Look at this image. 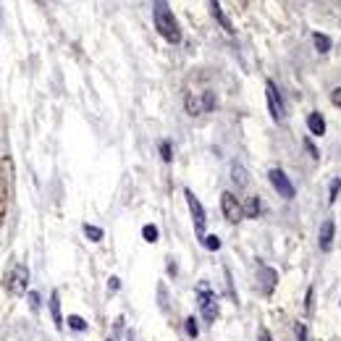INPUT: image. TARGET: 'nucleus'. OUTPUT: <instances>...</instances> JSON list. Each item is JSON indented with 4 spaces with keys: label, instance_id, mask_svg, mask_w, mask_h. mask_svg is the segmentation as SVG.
<instances>
[{
    "label": "nucleus",
    "instance_id": "nucleus-1",
    "mask_svg": "<svg viewBox=\"0 0 341 341\" xmlns=\"http://www.w3.org/2000/svg\"><path fill=\"white\" fill-rule=\"evenodd\" d=\"M152 21H155L158 32L168 42H179L181 40V29H179L174 11H170V6L165 3V0H152Z\"/></svg>",
    "mask_w": 341,
    "mask_h": 341
},
{
    "label": "nucleus",
    "instance_id": "nucleus-2",
    "mask_svg": "<svg viewBox=\"0 0 341 341\" xmlns=\"http://www.w3.org/2000/svg\"><path fill=\"white\" fill-rule=\"evenodd\" d=\"M26 284H29V270L24 265H16L11 270L8 276V281H6V289L13 294V297H24V291H26Z\"/></svg>",
    "mask_w": 341,
    "mask_h": 341
},
{
    "label": "nucleus",
    "instance_id": "nucleus-3",
    "mask_svg": "<svg viewBox=\"0 0 341 341\" xmlns=\"http://www.w3.org/2000/svg\"><path fill=\"white\" fill-rule=\"evenodd\" d=\"M221 210H223V218H226L228 223H239V221L244 218V210H242V205H239V199L231 194V192H223V194H221Z\"/></svg>",
    "mask_w": 341,
    "mask_h": 341
},
{
    "label": "nucleus",
    "instance_id": "nucleus-4",
    "mask_svg": "<svg viewBox=\"0 0 341 341\" xmlns=\"http://www.w3.org/2000/svg\"><path fill=\"white\" fill-rule=\"evenodd\" d=\"M184 197H187V205L192 210V218H194V231L199 239H205V210L199 205V199L192 194V189H184Z\"/></svg>",
    "mask_w": 341,
    "mask_h": 341
},
{
    "label": "nucleus",
    "instance_id": "nucleus-5",
    "mask_svg": "<svg viewBox=\"0 0 341 341\" xmlns=\"http://www.w3.org/2000/svg\"><path fill=\"white\" fill-rule=\"evenodd\" d=\"M265 97H268V108H270V116L276 121H284L286 111H284V100H281V92L273 82H265Z\"/></svg>",
    "mask_w": 341,
    "mask_h": 341
},
{
    "label": "nucleus",
    "instance_id": "nucleus-6",
    "mask_svg": "<svg viewBox=\"0 0 341 341\" xmlns=\"http://www.w3.org/2000/svg\"><path fill=\"white\" fill-rule=\"evenodd\" d=\"M268 179H270V184L276 187V192L281 194L284 199H291L294 197V184L289 181V176L284 174L281 168H270V174H268Z\"/></svg>",
    "mask_w": 341,
    "mask_h": 341
},
{
    "label": "nucleus",
    "instance_id": "nucleus-7",
    "mask_svg": "<svg viewBox=\"0 0 341 341\" xmlns=\"http://www.w3.org/2000/svg\"><path fill=\"white\" fill-rule=\"evenodd\" d=\"M199 310H202L208 323H213L218 318V302H215L213 291H208V286H199Z\"/></svg>",
    "mask_w": 341,
    "mask_h": 341
},
{
    "label": "nucleus",
    "instance_id": "nucleus-8",
    "mask_svg": "<svg viewBox=\"0 0 341 341\" xmlns=\"http://www.w3.org/2000/svg\"><path fill=\"white\" fill-rule=\"evenodd\" d=\"M331 242H333V221L328 218V221L320 226V250L328 252L331 250Z\"/></svg>",
    "mask_w": 341,
    "mask_h": 341
},
{
    "label": "nucleus",
    "instance_id": "nucleus-9",
    "mask_svg": "<svg viewBox=\"0 0 341 341\" xmlns=\"http://www.w3.org/2000/svg\"><path fill=\"white\" fill-rule=\"evenodd\" d=\"M276 286V270L273 268H260V289L262 294H270Z\"/></svg>",
    "mask_w": 341,
    "mask_h": 341
},
{
    "label": "nucleus",
    "instance_id": "nucleus-10",
    "mask_svg": "<svg viewBox=\"0 0 341 341\" xmlns=\"http://www.w3.org/2000/svg\"><path fill=\"white\" fill-rule=\"evenodd\" d=\"M307 129H310V134L323 137V134H325V118H323L320 113H310V116H307Z\"/></svg>",
    "mask_w": 341,
    "mask_h": 341
},
{
    "label": "nucleus",
    "instance_id": "nucleus-11",
    "mask_svg": "<svg viewBox=\"0 0 341 341\" xmlns=\"http://www.w3.org/2000/svg\"><path fill=\"white\" fill-rule=\"evenodd\" d=\"M50 315L55 320V328H63V315H60V297H58V291L50 294Z\"/></svg>",
    "mask_w": 341,
    "mask_h": 341
},
{
    "label": "nucleus",
    "instance_id": "nucleus-12",
    "mask_svg": "<svg viewBox=\"0 0 341 341\" xmlns=\"http://www.w3.org/2000/svg\"><path fill=\"white\" fill-rule=\"evenodd\" d=\"M231 179H234V184H236V187H247V181H250V176H247L244 165H239V163H234V165H231Z\"/></svg>",
    "mask_w": 341,
    "mask_h": 341
},
{
    "label": "nucleus",
    "instance_id": "nucleus-13",
    "mask_svg": "<svg viewBox=\"0 0 341 341\" xmlns=\"http://www.w3.org/2000/svg\"><path fill=\"white\" fill-rule=\"evenodd\" d=\"M313 42H315V48H318V53H328L331 50V37L328 35H323V32H315L313 35Z\"/></svg>",
    "mask_w": 341,
    "mask_h": 341
},
{
    "label": "nucleus",
    "instance_id": "nucleus-14",
    "mask_svg": "<svg viewBox=\"0 0 341 341\" xmlns=\"http://www.w3.org/2000/svg\"><path fill=\"white\" fill-rule=\"evenodd\" d=\"M210 8H213V13H215V19H218V24L226 29V32H231V24H228V19L223 16V11H221V3H218V0H210Z\"/></svg>",
    "mask_w": 341,
    "mask_h": 341
},
{
    "label": "nucleus",
    "instance_id": "nucleus-15",
    "mask_svg": "<svg viewBox=\"0 0 341 341\" xmlns=\"http://www.w3.org/2000/svg\"><path fill=\"white\" fill-rule=\"evenodd\" d=\"M202 111H205V103L189 95V97H187V113H189V116H199Z\"/></svg>",
    "mask_w": 341,
    "mask_h": 341
},
{
    "label": "nucleus",
    "instance_id": "nucleus-16",
    "mask_svg": "<svg viewBox=\"0 0 341 341\" xmlns=\"http://www.w3.org/2000/svg\"><path fill=\"white\" fill-rule=\"evenodd\" d=\"M244 210V215H247V218H255V215H260V199H247V205L242 208Z\"/></svg>",
    "mask_w": 341,
    "mask_h": 341
},
{
    "label": "nucleus",
    "instance_id": "nucleus-17",
    "mask_svg": "<svg viewBox=\"0 0 341 341\" xmlns=\"http://www.w3.org/2000/svg\"><path fill=\"white\" fill-rule=\"evenodd\" d=\"M84 234H87V239H92V242H100V239H103V231H100L97 226H84Z\"/></svg>",
    "mask_w": 341,
    "mask_h": 341
},
{
    "label": "nucleus",
    "instance_id": "nucleus-18",
    "mask_svg": "<svg viewBox=\"0 0 341 341\" xmlns=\"http://www.w3.org/2000/svg\"><path fill=\"white\" fill-rule=\"evenodd\" d=\"M69 325H71L74 331H87V320H82L79 315H71L69 318Z\"/></svg>",
    "mask_w": 341,
    "mask_h": 341
},
{
    "label": "nucleus",
    "instance_id": "nucleus-19",
    "mask_svg": "<svg viewBox=\"0 0 341 341\" xmlns=\"http://www.w3.org/2000/svg\"><path fill=\"white\" fill-rule=\"evenodd\" d=\"M338 192H341V179H333V181H331V194H328V202H331V205L336 202Z\"/></svg>",
    "mask_w": 341,
    "mask_h": 341
},
{
    "label": "nucleus",
    "instance_id": "nucleus-20",
    "mask_svg": "<svg viewBox=\"0 0 341 341\" xmlns=\"http://www.w3.org/2000/svg\"><path fill=\"white\" fill-rule=\"evenodd\" d=\"M142 236H145V242H158V228H155V226H145Z\"/></svg>",
    "mask_w": 341,
    "mask_h": 341
},
{
    "label": "nucleus",
    "instance_id": "nucleus-21",
    "mask_svg": "<svg viewBox=\"0 0 341 341\" xmlns=\"http://www.w3.org/2000/svg\"><path fill=\"white\" fill-rule=\"evenodd\" d=\"M187 333H189L192 338H197V333H199V328H197V318H187Z\"/></svg>",
    "mask_w": 341,
    "mask_h": 341
},
{
    "label": "nucleus",
    "instance_id": "nucleus-22",
    "mask_svg": "<svg viewBox=\"0 0 341 341\" xmlns=\"http://www.w3.org/2000/svg\"><path fill=\"white\" fill-rule=\"evenodd\" d=\"M160 158H163L165 163H168L170 158H174V150H170V145H168V142H163V145H160Z\"/></svg>",
    "mask_w": 341,
    "mask_h": 341
},
{
    "label": "nucleus",
    "instance_id": "nucleus-23",
    "mask_svg": "<svg viewBox=\"0 0 341 341\" xmlns=\"http://www.w3.org/2000/svg\"><path fill=\"white\" fill-rule=\"evenodd\" d=\"M205 247H208V250H221V239L218 236H208L205 239Z\"/></svg>",
    "mask_w": 341,
    "mask_h": 341
},
{
    "label": "nucleus",
    "instance_id": "nucleus-24",
    "mask_svg": "<svg viewBox=\"0 0 341 341\" xmlns=\"http://www.w3.org/2000/svg\"><path fill=\"white\" fill-rule=\"evenodd\" d=\"M304 333H307V328L299 323V325H297V341H307V338H304Z\"/></svg>",
    "mask_w": 341,
    "mask_h": 341
},
{
    "label": "nucleus",
    "instance_id": "nucleus-25",
    "mask_svg": "<svg viewBox=\"0 0 341 341\" xmlns=\"http://www.w3.org/2000/svg\"><path fill=\"white\" fill-rule=\"evenodd\" d=\"M331 100H333V103H336V105L341 108V87H338V89L333 92V95H331Z\"/></svg>",
    "mask_w": 341,
    "mask_h": 341
},
{
    "label": "nucleus",
    "instance_id": "nucleus-26",
    "mask_svg": "<svg viewBox=\"0 0 341 341\" xmlns=\"http://www.w3.org/2000/svg\"><path fill=\"white\" fill-rule=\"evenodd\" d=\"M260 341H270V336H268V331H262V333H260Z\"/></svg>",
    "mask_w": 341,
    "mask_h": 341
}]
</instances>
